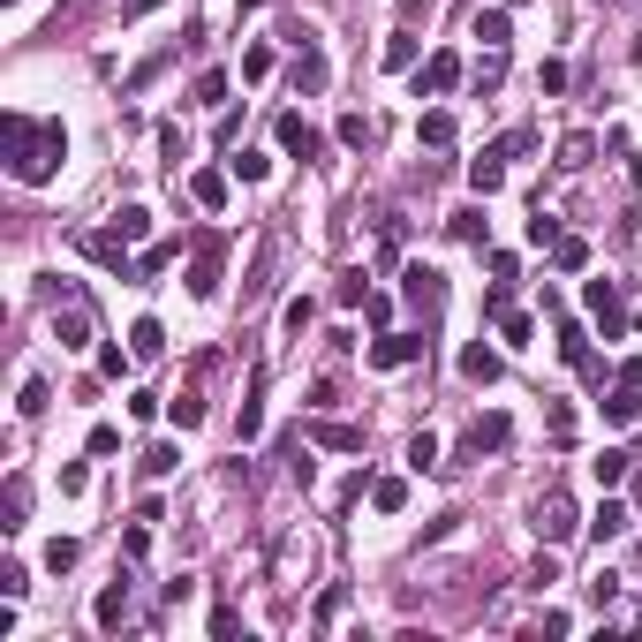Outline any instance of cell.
<instances>
[{
  "label": "cell",
  "instance_id": "cell-25",
  "mask_svg": "<svg viewBox=\"0 0 642 642\" xmlns=\"http://www.w3.org/2000/svg\"><path fill=\"white\" fill-rule=\"evenodd\" d=\"M371 507L378 514H401L408 507V476H371Z\"/></svg>",
  "mask_w": 642,
  "mask_h": 642
},
{
  "label": "cell",
  "instance_id": "cell-38",
  "mask_svg": "<svg viewBox=\"0 0 642 642\" xmlns=\"http://www.w3.org/2000/svg\"><path fill=\"white\" fill-rule=\"evenodd\" d=\"M136 469H144V476H174V469H182V454H174V446H144Z\"/></svg>",
  "mask_w": 642,
  "mask_h": 642
},
{
  "label": "cell",
  "instance_id": "cell-55",
  "mask_svg": "<svg viewBox=\"0 0 642 642\" xmlns=\"http://www.w3.org/2000/svg\"><path fill=\"white\" fill-rule=\"evenodd\" d=\"M84 484H91V469H84V461H61V491H68V499H76Z\"/></svg>",
  "mask_w": 642,
  "mask_h": 642
},
{
  "label": "cell",
  "instance_id": "cell-49",
  "mask_svg": "<svg viewBox=\"0 0 642 642\" xmlns=\"http://www.w3.org/2000/svg\"><path fill=\"white\" fill-rule=\"evenodd\" d=\"M310 318H318V303H310V295H295V303H288V333L303 340V333H310Z\"/></svg>",
  "mask_w": 642,
  "mask_h": 642
},
{
  "label": "cell",
  "instance_id": "cell-45",
  "mask_svg": "<svg viewBox=\"0 0 642 642\" xmlns=\"http://www.w3.org/2000/svg\"><path fill=\"white\" fill-rule=\"evenodd\" d=\"M242 635V612L235 605H212V642H235Z\"/></svg>",
  "mask_w": 642,
  "mask_h": 642
},
{
  "label": "cell",
  "instance_id": "cell-5",
  "mask_svg": "<svg viewBox=\"0 0 642 642\" xmlns=\"http://www.w3.org/2000/svg\"><path fill=\"white\" fill-rule=\"evenodd\" d=\"M575 529H582V507L567 499V491H544V499H537V537L544 544H567Z\"/></svg>",
  "mask_w": 642,
  "mask_h": 642
},
{
  "label": "cell",
  "instance_id": "cell-44",
  "mask_svg": "<svg viewBox=\"0 0 642 642\" xmlns=\"http://www.w3.org/2000/svg\"><path fill=\"white\" fill-rule=\"evenodd\" d=\"M446 227H454V242H484V212H476V204H469V212H454Z\"/></svg>",
  "mask_w": 642,
  "mask_h": 642
},
{
  "label": "cell",
  "instance_id": "cell-32",
  "mask_svg": "<svg viewBox=\"0 0 642 642\" xmlns=\"http://www.w3.org/2000/svg\"><path fill=\"white\" fill-rule=\"evenodd\" d=\"M469 76H476V91H499V76H507V46H484V61H476Z\"/></svg>",
  "mask_w": 642,
  "mask_h": 642
},
{
  "label": "cell",
  "instance_id": "cell-56",
  "mask_svg": "<svg viewBox=\"0 0 642 642\" xmlns=\"http://www.w3.org/2000/svg\"><path fill=\"white\" fill-rule=\"evenodd\" d=\"M544 582H559V567H552V552H544V559H537V567H529V575H522V590H544Z\"/></svg>",
  "mask_w": 642,
  "mask_h": 642
},
{
  "label": "cell",
  "instance_id": "cell-48",
  "mask_svg": "<svg viewBox=\"0 0 642 642\" xmlns=\"http://www.w3.org/2000/svg\"><path fill=\"white\" fill-rule=\"evenodd\" d=\"M537 91H544V99H559V91H567V61H544L537 68Z\"/></svg>",
  "mask_w": 642,
  "mask_h": 642
},
{
  "label": "cell",
  "instance_id": "cell-1",
  "mask_svg": "<svg viewBox=\"0 0 642 642\" xmlns=\"http://www.w3.org/2000/svg\"><path fill=\"white\" fill-rule=\"evenodd\" d=\"M0 152H8V174H16L23 189L53 182L68 159V129L61 121H31V114H0Z\"/></svg>",
  "mask_w": 642,
  "mask_h": 642
},
{
  "label": "cell",
  "instance_id": "cell-41",
  "mask_svg": "<svg viewBox=\"0 0 642 642\" xmlns=\"http://www.w3.org/2000/svg\"><path fill=\"white\" fill-rule=\"evenodd\" d=\"M265 76H272V46H250L242 53V84H265Z\"/></svg>",
  "mask_w": 642,
  "mask_h": 642
},
{
  "label": "cell",
  "instance_id": "cell-17",
  "mask_svg": "<svg viewBox=\"0 0 642 642\" xmlns=\"http://www.w3.org/2000/svg\"><path fill=\"white\" fill-rule=\"evenodd\" d=\"M627 469H635V454H627V446H605V454L590 461V476H597L605 491H620V484H627Z\"/></svg>",
  "mask_w": 642,
  "mask_h": 642
},
{
  "label": "cell",
  "instance_id": "cell-59",
  "mask_svg": "<svg viewBox=\"0 0 642 642\" xmlns=\"http://www.w3.org/2000/svg\"><path fill=\"white\" fill-rule=\"evenodd\" d=\"M152 8H167V0H129V16H152Z\"/></svg>",
  "mask_w": 642,
  "mask_h": 642
},
{
  "label": "cell",
  "instance_id": "cell-42",
  "mask_svg": "<svg viewBox=\"0 0 642 642\" xmlns=\"http://www.w3.org/2000/svg\"><path fill=\"white\" fill-rule=\"evenodd\" d=\"M68 567H76V537H53L46 544V575H68Z\"/></svg>",
  "mask_w": 642,
  "mask_h": 642
},
{
  "label": "cell",
  "instance_id": "cell-50",
  "mask_svg": "<svg viewBox=\"0 0 642 642\" xmlns=\"http://www.w3.org/2000/svg\"><path fill=\"white\" fill-rule=\"evenodd\" d=\"M340 612H348V590H325V597H318V635L340 620Z\"/></svg>",
  "mask_w": 642,
  "mask_h": 642
},
{
  "label": "cell",
  "instance_id": "cell-33",
  "mask_svg": "<svg viewBox=\"0 0 642 642\" xmlns=\"http://www.w3.org/2000/svg\"><path fill=\"white\" fill-rule=\"evenodd\" d=\"M552 265L559 272H582V265H590V242H582V235H559L552 242Z\"/></svg>",
  "mask_w": 642,
  "mask_h": 642
},
{
  "label": "cell",
  "instance_id": "cell-16",
  "mask_svg": "<svg viewBox=\"0 0 642 642\" xmlns=\"http://www.w3.org/2000/svg\"><path fill=\"white\" fill-rule=\"evenodd\" d=\"M106 227H114V235L136 250V242H152V204H121V212H114Z\"/></svg>",
  "mask_w": 642,
  "mask_h": 642
},
{
  "label": "cell",
  "instance_id": "cell-39",
  "mask_svg": "<svg viewBox=\"0 0 642 642\" xmlns=\"http://www.w3.org/2000/svg\"><path fill=\"white\" fill-rule=\"evenodd\" d=\"M227 174H242V182H265L272 159H265V152H235V159H227Z\"/></svg>",
  "mask_w": 642,
  "mask_h": 642
},
{
  "label": "cell",
  "instance_id": "cell-29",
  "mask_svg": "<svg viewBox=\"0 0 642 642\" xmlns=\"http://www.w3.org/2000/svg\"><path fill=\"white\" fill-rule=\"evenodd\" d=\"M265 288H272V242L250 257V280H242V303H265Z\"/></svg>",
  "mask_w": 642,
  "mask_h": 642
},
{
  "label": "cell",
  "instance_id": "cell-10",
  "mask_svg": "<svg viewBox=\"0 0 642 642\" xmlns=\"http://www.w3.org/2000/svg\"><path fill=\"white\" fill-rule=\"evenodd\" d=\"M303 439H310V446H333V454H363V431H355V423H333V416H318V408H310Z\"/></svg>",
  "mask_w": 642,
  "mask_h": 642
},
{
  "label": "cell",
  "instance_id": "cell-12",
  "mask_svg": "<svg viewBox=\"0 0 642 642\" xmlns=\"http://www.w3.org/2000/svg\"><path fill=\"white\" fill-rule=\"evenodd\" d=\"M265 386H272V371L257 363V371H250V393H242V416H235V439H242V446L265 431Z\"/></svg>",
  "mask_w": 642,
  "mask_h": 642
},
{
  "label": "cell",
  "instance_id": "cell-8",
  "mask_svg": "<svg viewBox=\"0 0 642 642\" xmlns=\"http://www.w3.org/2000/svg\"><path fill=\"white\" fill-rule=\"evenodd\" d=\"M582 303H590V318L605 325V340H620L627 325H635V318L620 310V288H612V280H590V288H582Z\"/></svg>",
  "mask_w": 642,
  "mask_h": 642
},
{
  "label": "cell",
  "instance_id": "cell-18",
  "mask_svg": "<svg viewBox=\"0 0 642 642\" xmlns=\"http://www.w3.org/2000/svg\"><path fill=\"white\" fill-rule=\"evenodd\" d=\"M590 537H597V544H620V537H627V507L612 499V491H605V507L590 514Z\"/></svg>",
  "mask_w": 642,
  "mask_h": 642
},
{
  "label": "cell",
  "instance_id": "cell-34",
  "mask_svg": "<svg viewBox=\"0 0 642 642\" xmlns=\"http://www.w3.org/2000/svg\"><path fill=\"white\" fill-rule=\"evenodd\" d=\"M174 257H182V242H152V250L136 257V280H152V272H167Z\"/></svg>",
  "mask_w": 642,
  "mask_h": 642
},
{
  "label": "cell",
  "instance_id": "cell-57",
  "mask_svg": "<svg viewBox=\"0 0 642 642\" xmlns=\"http://www.w3.org/2000/svg\"><path fill=\"white\" fill-rule=\"evenodd\" d=\"M590 597H597V605H612V597H620V575H612V567H597V582H590Z\"/></svg>",
  "mask_w": 642,
  "mask_h": 642
},
{
  "label": "cell",
  "instance_id": "cell-15",
  "mask_svg": "<svg viewBox=\"0 0 642 642\" xmlns=\"http://www.w3.org/2000/svg\"><path fill=\"white\" fill-rule=\"evenodd\" d=\"M507 439H514V423L499 416V408H484V416L469 423V454H499V446H507Z\"/></svg>",
  "mask_w": 642,
  "mask_h": 642
},
{
  "label": "cell",
  "instance_id": "cell-27",
  "mask_svg": "<svg viewBox=\"0 0 642 642\" xmlns=\"http://www.w3.org/2000/svg\"><path fill=\"white\" fill-rule=\"evenodd\" d=\"M129 348H136V363H152V355L167 348V333H159V318H136V325H129Z\"/></svg>",
  "mask_w": 642,
  "mask_h": 642
},
{
  "label": "cell",
  "instance_id": "cell-11",
  "mask_svg": "<svg viewBox=\"0 0 642 642\" xmlns=\"http://www.w3.org/2000/svg\"><path fill=\"white\" fill-rule=\"evenodd\" d=\"M272 136H280V152H288V159H318L325 152V136L310 129L303 114H280V121H272Z\"/></svg>",
  "mask_w": 642,
  "mask_h": 642
},
{
  "label": "cell",
  "instance_id": "cell-7",
  "mask_svg": "<svg viewBox=\"0 0 642 642\" xmlns=\"http://www.w3.org/2000/svg\"><path fill=\"white\" fill-rule=\"evenodd\" d=\"M401 288H408V310H416V318H439V303H446V272L408 265V272H401Z\"/></svg>",
  "mask_w": 642,
  "mask_h": 642
},
{
  "label": "cell",
  "instance_id": "cell-37",
  "mask_svg": "<svg viewBox=\"0 0 642 642\" xmlns=\"http://www.w3.org/2000/svg\"><path fill=\"white\" fill-rule=\"evenodd\" d=\"M408 469H439V439H431V431H416V439H408Z\"/></svg>",
  "mask_w": 642,
  "mask_h": 642
},
{
  "label": "cell",
  "instance_id": "cell-35",
  "mask_svg": "<svg viewBox=\"0 0 642 642\" xmlns=\"http://www.w3.org/2000/svg\"><path fill=\"white\" fill-rule=\"evenodd\" d=\"M378 61H386V68H416V38H408V23L386 38V53H378Z\"/></svg>",
  "mask_w": 642,
  "mask_h": 642
},
{
  "label": "cell",
  "instance_id": "cell-23",
  "mask_svg": "<svg viewBox=\"0 0 642 642\" xmlns=\"http://www.w3.org/2000/svg\"><path fill=\"white\" fill-rule=\"evenodd\" d=\"M469 38H484V46H507V38H514V16H507V8H484V16L469 23Z\"/></svg>",
  "mask_w": 642,
  "mask_h": 642
},
{
  "label": "cell",
  "instance_id": "cell-26",
  "mask_svg": "<svg viewBox=\"0 0 642 642\" xmlns=\"http://www.w3.org/2000/svg\"><path fill=\"white\" fill-rule=\"evenodd\" d=\"M416 136L431 144V152H446V144H454V114H446V106H431V114L416 121Z\"/></svg>",
  "mask_w": 642,
  "mask_h": 642
},
{
  "label": "cell",
  "instance_id": "cell-54",
  "mask_svg": "<svg viewBox=\"0 0 642 642\" xmlns=\"http://www.w3.org/2000/svg\"><path fill=\"white\" fill-rule=\"evenodd\" d=\"M310 408H318V416H333V408H340V386H333V378H318V386H310Z\"/></svg>",
  "mask_w": 642,
  "mask_h": 642
},
{
  "label": "cell",
  "instance_id": "cell-60",
  "mask_svg": "<svg viewBox=\"0 0 642 642\" xmlns=\"http://www.w3.org/2000/svg\"><path fill=\"white\" fill-rule=\"evenodd\" d=\"M627 174H635V189H642V152H627Z\"/></svg>",
  "mask_w": 642,
  "mask_h": 642
},
{
  "label": "cell",
  "instance_id": "cell-46",
  "mask_svg": "<svg viewBox=\"0 0 642 642\" xmlns=\"http://www.w3.org/2000/svg\"><path fill=\"white\" fill-rule=\"evenodd\" d=\"M129 363H136V348H99V378H129Z\"/></svg>",
  "mask_w": 642,
  "mask_h": 642
},
{
  "label": "cell",
  "instance_id": "cell-47",
  "mask_svg": "<svg viewBox=\"0 0 642 642\" xmlns=\"http://www.w3.org/2000/svg\"><path fill=\"white\" fill-rule=\"evenodd\" d=\"M197 99L204 106H227V76H220V68H204V76H197Z\"/></svg>",
  "mask_w": 642,
  "mask_h": 642
},
{
  "label": "cell",
  "instance_id": "cell-20",
  "mask_svg": "<svg viewBox=\"0 0 642 642\" xmlns=\"http://www.w3.org/2000/svg\"><path fill=\"white\" fill-rule=\"evenodd\" d=\"M189 197H197L204 212H220V204H227V174L220 167H197V174H189Z\"/></svg>",
  "mask_w": 642,
  "mask_h": 642
},
{
  "label": "cell",
  "instance_id": "cell-21",
  "mask_svg": "<svg viewBox=\"0 0 642 642\" xmlns=\"http://www.w3.org/2000/svg\"><path fill=\"white\" fill-rule=\"evenodd\" d=\"M559 355H567L575 371H590V378H597V355H590V333H582V325H559Z\"/></svg>",
  "mask_w": 642,
  "mask_h": 642
},
{
  "label": "cell",
  "instance_id": "cell-13",
  "mask_svg": "<svg viewBox=\"0 0 642 642\" xmlns=\"http://www.w3.org/2000/svg\"><path fill=\"white\" fill-rule=\"evenodd\" d=\"M325 76H333V68H325L318 38H310V31H295V91H325Z\"/></svg>",
  "mask_w": 642,
  "mask_h": 642
},
{
  "label": "cell",
  "instance_id": "cell-43",
  "mask_svg": "<svg viewBox=\"0 0 642 642\" xmlns=\"http://www.w3.org/2000/svg\"><path fill=\"white\" fill-rule=\"evenodd\" d=\"M529 242H537V250H552V242H559V220H552V212H544V204H537V212H529Z\"/></svg>",
  "mask_w": 642,
  "mask_h": 642
},
{
  "label": "cell",
  "instance_id": "cell-52",
  "mask_svg": "<svg viewBox=\"0 0 642 642\" xmlns=\"http://www.w3.org/2000/svg\"><path fill=\"white\" fill-rule=\"evenodd\" d=\"M31 590V567H16V559H8V567H0V597H23Z\"/></svg>",
  "mask_w": 642,
  "mask_h": 642
},
{
  "label": "cell",
  "instance_id": "cell-14",
  "mask_svg": "<svg viewBox=\"0 0 642 642\" xmlns=\"http://www.w3.org/2000/svg\"><path fill=\"white\" fill-rule=\"evenodd\" d=\"M423 348H431L423 333H386V340L371 348V363H378V371H408V363H416Z\"/></svg>",
  "mask_w": 642,
  "mask_h": 642
},
{
  "label": "cell",
  "instance_id": "cell-31",
  "mask_svg": "<svg viewBox=\"0 0 642 642\" xmlns=\"http://www.w3.org/2000/svg\"><path fill=\"white\" fill-rule=\"evenodd\" d=\"M46 401H53V386H46V378H23V393H16V416H23V423H38V416H46Z\"/></svg>",
  "mask_w": 642,
  "mask_h": 642
},
{
  "label": "cell",
  "instance_id": "cell-51",
  "mask_svg": "<svg viewBox=\"0 0 642 642\" xmlns=\"http://www.w3.org/2000/svg\"><path fill=\"white\" fill-rule=\"evenodd\" d=\"M544 423H552V439H575V408H567V401L544 408Z\"/></svg>",
  "mask_w": 642,
  "mask_h": 642
},
{
  "label": "cell",
  "instance_id": "cell-9",
  "mask_svg": "<svg viewBox=\"0 0 642 642\" xmlns=\"http://www.w3.org/2000/svg\"><path fill=\"white\" fill-rule=\"evenodd\" d=\"M461 76H469V68H461V53H431V61L416 68V91H423V99H446Z\"/></svg>",
  "mask_w": 642,
  "mask_h": 642
},
{
  "label": "cell",
  "instance_id": "cell-58",
  "mask_svg": "<svg viewBox=\"0 0 642 642\" xmlns=\"http://www.w3.org/2000/svg\"><path fill=\"white\" fill-rule=\"evenodd\" d=\"M363 318H371V325H393V303H386V295L371 288V295H363Z\"/></svg>",
  "mask_w": 642,
  "mask_h": 642
},
{
  "label": "cell",
  "instance_id": "cell-3",
  "mask_svg": "<svg viewBox=\"0 0 642 642\" xmlns=\"http://www.w3.org/2000/svg\"><path fill=\"white\" fill-rule=\"evenodd\" d=\"M129 612H136V575L121 567V575L91 597V627H99V635H121V627H129Z\"/></svg>",
  "mask_w": 642,
  "mask_h": 642
},
{
  "label": "cell",
  "instance_id": "cell-4",
  "mask_svg": "<svg viewBox=\"0 0 642 642\" xmlns=\"http://www.w3.org/2000/svg\"><path fill=\"white\" fill-rule=\"evenodd\" d=\"M53 340H61L68 355H84V348H99V325H91L84 295H68V303H53Z\"/></svg>",
  "mask_w": 642,
  "mask_h": 642
},
{
  "label": "cell",
  "instance_id": "cell-36",
  "mask_svg": "<svg viewBox=\"0 0 642 642\" xmlns=\"http://www.w3.org/2000/svg\"><path fill=\"white\" fill-rule=\"evenodd\" d=\"M363 295H371V272H340V288H333V303L363 310Z\"/></svg>",
  "mask_w": 642,
  "mask_h": 642
},
{
  "label": "cell",
  "instance_id": "cell-40",
  "mask_svg": "<svg viewBox=\"0 0 642 642\" xmlns=\"http://www.w3.org/2000/svg\"><path fill=\"white\" fill-rule=\"evenodd\" d=\"M371 136H378V121H363V114H340V144H355V152H363Z\"/></svg>",
  "mask_w": 642,
  "mask_h": 642
},
{
  "label": "cell",
  "instance_id": "cell-30",
  "mask_svg": "<svg viewBox=\"0 0 642 642\" xmlns=\"http://www.w3.org/2000/svg\"><path fill=\"white\" fill-rule=\"evenodd\" d=\"M499 340H507V348H529V340H537V318H529V310H499Z\"/></svg>",
  "mask_w": 642,
  "mask_h": 642
},
{
  "label": "cell",
  "instance_id": "cell-19",
  "mask_svg": "<svg viewBox=\"0 0 642 642\" xmlns=\"http://www.w3.org/2000/svg\"><path fill=\"white\" fill-rule=\"evenodd\" d=\"M590 152H597V136L590 129H567V136H559V174H582Z\"/></svg>",
  "mask_w": 642,
  "mask_h": 642
},
{
  "label": "cell",
  "instance_id": "cell-6",
  "mask_svg": "<svg viewBox=\"0 0 642 642\" xmlns=\"http://www.w3.org/2000/svg\"><path fill=\"white\" fill-rule=\"evenodd\" d=\"M204 371H220V355H197V378H204ZM197 378H189V386L167 401V423H174V431H197V423H204V386H197Z\"/></svg>",
  "mask_w": 642,
  "mask_h": 642
},
{
  "label": "cell",
  "instance_id": "cell-28",
  "mask_svg": "<svg viewBox=\"0 0 642 642\" xmlns=\"http://www.w3.org/2000/svg\"><path fill=\"white\" fill-rule=\"evenodd\" d=\"M0 514H8V522H0V529H23V514H31V476H8V507H0Z\"/></svg>",
  "mask_w": 642,
  "mask_h": 642
},
{
  "label": "cell",
  "instance_id": "cell-2",
  "mask_svg": "<svg viewBox=\"0 0 642 642\" xmlns=\"http://www.w3.org/2000/svg\"><path fill=\"white\" fill-rule=\"evenodd\" d=\"M220 257H227V235H212V227L189 242V295H197V303L220 295Z\"/></svg>",
  "mask_w": 642,
  "mask_h": 642
},
{
  "label": "cell",
  "instance_id": "cell-22",
  "mask_svg": "<svg viewBox=\"0 0 642 642\" xmlns=\"http://www.w3.org/2000/svg\"><path fill=\"white\" fill-rule=\"evenodd\" d=\"M461 378H476V386H491V378H499V355H491L484 340H469V348H461Z\"/></svg>",
  "mask_w": 642,
  "mask_h": 642
},
{
  "label": "cell",
  "instance_id": "cell-24",
  "mask_svg": "<svg viewBox=\"0 0 642 642\" xmlns=\"http://www.w3.org/2000/svg\"><path fill=\"white\" fill-rule=\"evenodd\" d=\"M499 182H507V159H499V152L469 159V189H476V197H491V189H499Z\"/></svg>",
  "mask_w": 642,
  "mask_h": 642
},
{
  "label": "cell",
  "instance_id": "cell-53",
  "mask_svg": "<svg viewBox=\"0 0 642 642\" xmlns=\"http://www.w3.org/2000/svg\"><path fill=\"white\" fill-rule=\"evenodd\" d=\"M529 144H537V136H529V129H507V136H499V144H491V152H499V159H522Z\"/></svg>",
  "mask_w": 642,
  "mask_h": 642
}]
</instances>
